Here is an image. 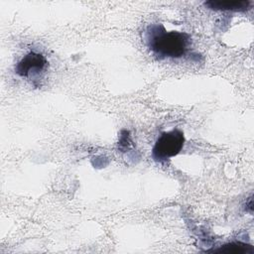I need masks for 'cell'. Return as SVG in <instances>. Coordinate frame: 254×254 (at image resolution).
Masks as SVG:
<instances>
[{"label": "cell", "instance_id": "4", "mask_svg": "<svg viewBox=\"0 0 254 254\" xmlns=\"http://www.w3.org/2000/svg\"><path fill=\"white\" fill-rule=\"evenodd\" d=\"M250 1H207L204 5L213 10L245 11L249 8Z\"/></svg>", "mask_w": 254, "mask_h": 254}, {"label": "cell", "instance_id": "1", "mask_svg": "<svg viewBox=\"0 0 254 254\" xmlns=\"http://www.w3.org/2000/svg\"><path fill=\"white\" fill-rule=\"evenodd\" d=\"M190 42L189 34L167 31L162 24L150 25L146 31L147 46L159 59H179L186 56Z\"/></svg>", "mask_w": 254, "mask_h": 254}, {"label": "cell", "instance_id": "2", "mask_svg": "<svg viewBox=\"0 0 254 254\" xmlns=\"http://www.w3.org/2000/svg\"><path fill=\"white\" fill-rule=\"evenodd\" d=\"M184 144L185 135L182 130L175 128L169 132H163L152 149V157L156 162L164 163L177 156Z\"/></svg>", "mask_w": 254, "mask_h": 254}, {"label": "cell", "instance_id": "3", "mask_svg": "<svg viewBox=\"0 0 254 254\" xmlns=\"http://www.w3.org/2000/svg\"><path fill=\"white\" fill-rule=\"evenodd\" d=\"M48 61L46 57L37 52H30L15 65V72L22 77H34L46 69Z\"/></svg>", "mask_w": 254, "mask_h": 254}, {"label": "cell", "instance_id": "5", "mask_svg": "<svg viewBox=\"0 0 254 254\" xmlns=\"http://www.w3.org/2000/svg\"><path fill=\"white\" fill-rule=\"evenodd\" d=\"M214 252H222V253H233V254H240V253H251L252 248L250 245H245L241 243H229L223 245L219 249L214 250Z\"/></svg>", "mask_w": 254, "mask_h": 254}]
</instances>
